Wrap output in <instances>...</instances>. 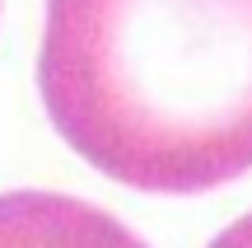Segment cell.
<instances>
[{"label": "cell", "mask_w": 252, "mask_h": 248, "mask_svg": "<svg viewBox=\"0 0 252 248\" xmlns=\"http://www.w3.org/2000/svg\"><path fill=\"white\" fill-rule=\"evenodd\" d=\"M210 248H252V211L238 215L224 234H215V239H210Z\"/></svg>", "instance_id": "3"}, {"label": "cell", "mask_w": 252, "mask_h": 248, "mask_svg": "<svg viewBox=\"0 0 252 248\" xmlns=\"http://www.w3.org/2000/svg\"><path fill=\"white\" fill-rule=\"evenodd\" d=\"M0 248H150L112 211L65 192H0Z\"/></svg>", "instance_id": "2"}, {"label": "cell", "mask_w": 252, "mask_h": 248, "mask_svg": "<svg viewBox=\"0 0 252 248\" xmlns=\"http://www.w3.org/2000/svg\"><path fill=\"white\" fill-rule=\"evenodd\" d=\"M37 94L98 174L224 187L252 169V0H47Z\"/></svg>", "instance_id": "1"}]
</instances>
